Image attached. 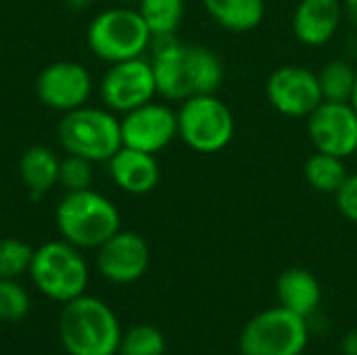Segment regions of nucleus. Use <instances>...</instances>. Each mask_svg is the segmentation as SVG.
<instances>
[{"mask_svg":"<svg viewBox=\"0 0 357 355\" xmlns=\"http://www.w3.org/2000/svg\"><path fill=\"white\" fill-rule=\"evenodd\" d=\"M59 165L61 159L56 153L44 144H33L23 151L19 159V178L33 201L46 197L59 184Z\"/></svg>","mask_w":357,"mask_h":355,"instance_id":"17","label":"nucleus"},{"mask_svg":"<svg viewBox=\"0 0 357 355\" xmlns=\"http://www.w3.org/2000/svg\"><path fill=\"white\" fill-rule=\"evenodd\" d=\"M209 19L226 31L249 33L264 23V0H203Z\"/></svg>","mask_w":357,"mask_h":355,"instance_id":"19","label":"nucleus"},{"mask_svg":"<svg viewBox=\"0 0 357 355\" xmlns=\"http://www.w3.org/2000/svg\"><path fill=\"white\" fill-rule=\"evenodd\" d=\"M270 107L289 119H307L324 100L318 73L303 65H280L266 80Z\"/></svg>","mask_w":357,"mask_h":355,"instance_id":"10","label":"nucleus"},{"mask_svg":"<svg viewBox=\"0 0 357 355\" xmlns=\"http://www.w3.org/2000/svg\"><path fill=\"white\" fill-rule=\"evenodd\" d=\"M33 88L44 107L69 113L88 105L94 82L86 65L77 61H54L38 73Z\"/></svg>","mask_w":357,"mask_h":355,"instance_id":"11","label":"nucleus"},{"mask_svg":"<svg viewBox=\"0 0 357 355\" xmlns=\"http://www.w3.org/2000/svg\"><path fill=\"white\" fill-rule=\"evenodd\" d=\"M29 295L15 278H0V320L17 322L29 312Z\"/></svg>","mask_w":357,"mask_h":355,"instance_id":"26","label":"nucleus"},{"mask_svg":"<svg viewBox=\"0 0 357 355\" xmlns=\"http://www.w3.org/2000/svg\"><path fill=\"white\" fill-rule=\"evenodd\" d=\"M186 4L184 0H140L138 13L149 25L153 40L172 38L182 25Z\"/></svg>","mask_w":357,"mask_h":355,"instance_id":"21","label":"nucleus"},{"mask_svg":"<svg viewBox=\"0 0 357 355\" xmlns=\"http://www.w3.org/2000/svg\"><path fill=\"white\" fill-rule=\"evenodd\" d=\"M343 21V0H299L291 27L303 46L320 48L339 33Z\"/></svg>","mask_w":357,"mask_h":355,"instance_id":"15","label":"nucleus"},{"mask_svg":"<svg viewBox=\"0 0 357 355\" xmlns=\"http://www.w3.org/2000/svg\"><path fill=\"white\" fill-rule=\"evenodd\" d=\"M54 222L61 239L77 249H98L121 230L119 209L94 188L65 192L54 209Z\"/></svg>","mask_w":357,"mask_h":355,"instance_id":"3","label":"nucleus"},{"mask_svg":"<svg viewBox=\"0 0 357 355\" xmlns=\"http://www.w3.org/2000/svg\"><path fill=\"white\" fill-rule=\"evenodd\" d=\"M307 339L305 318L278 305L264 310L247 322L238 347L243 355H301Z\"/></svg>","mask_w":357,"mask_h":355,"instance_id":"8","label":"nucleus"},{"mask_svg":"<svg viewBox=\"0 0 357 355\" xmlns=\"http://www.w3.org/2000/svg\"><path fill=\"white\" fill-rule=\"evenodd\" d=\"M178 138L195 153L213 155L234 138V115L218 94H197L180 103Z\"/></svg>","mask_w":357,"mask_h":355,"instance_id":"7","label":"nucleus"},{"mask_svg":"<svg viewBox=\"0 0 357 355\" xmlns=\"http://www.w3.org/2000/svg\"><path fill=\"white\" fill-rule=\"evenodd\" d=\"M318 82L322 90L324 100L333 103H351L354 90H356L357 69L345 59H333L320 67Z\"/></svg>","mask_w":357,"mask_h":355,"instance_id":"22","label":"nucleus"},{"mask_svg":"<svg viewBox=\"0 0 357 355\" xmlns=\"http://www.w3.org/2000/svg\"><path fill=\"white\" fill-rule=\"evenodd\" d=\"M119 355H163L165 354V337L153 324H136L128 333L121 335Z\"/></svg>","mask_w":357,"mask_h":355,"instance_id":"23","label":"nucleus"},{"mask_svg":"<svg viewBox=\"0 0 357 355\" xmlns=\"http://www.w3.org/2000/svg\"><path fill=\"white\" fill-rule=\"evenodd\" d=\"M33 249L21 239H0V278H19L29 272Z\"/></svg>","mask_w":357,"mask_h":355,"instance_id":"24","label":"nucleus"},{"mask_svg":"<svg viewBox=\"0 0 357 355\" xmlns=\"http://www.w3.org/2000/svg\"><path fill=\"white\" fill-rule=\"evenodd\" d=\"M123 146L157 155L178 138V115L165 105L151 100L121 115Z\"/></svg>","mask_w":357,"mask_h":355,"instance_id":"12","label":"nucleus"},{"mask_svg":"<svg viewBox=\"0 0 357 355\" xmlns=\"http://www.w3.org/2000/svg\"><path fill=\"white\" fill-rule=\"evenodd\" d=\"M151 264L149 243L132 230H117L96 249V268L109 282L130 285L144 276Z\"/></svg>","mask_w":357,"mask_h":355,"instance_id":"14","label":"nucleus"},{"mask_svg":"<svg viewBox=\"0 0 357 355\" xmlns=\"http://www.w3.org/2000/svg\"><path fill=\"white\" fill-rule=\"evenodd\" d=\"M157 94L172 103H182L197 94H218L226 67L220 54L201 44H184L172 38L153 40L151 56Z\"/></svg>","mask_w":357,"mask_h":355,"instance_id":"1","label":"nucleus"},{"mask_svg":"<svg viewBox=\"0 0 357 355\" xmlns=\"http://www.w3.org/2000/svg\"><path fill=\"white\" fill-rule=\"evenodd\" d=\"M303 174H305L307 184L316 192H322V195H335L349 176L345 159L328 155V153H320V151L307 157L303 165Z\"/></svg>","mask_w":357,"mask_h":355,"instance_id":"20","label":"nucleus"},{"mask_svg":"<svg viewBox=\"0 0 357 355\" xmlns=\"http://www.w3.org/2000/svg\"><path fill=\"white\" fill-rule=\"evenodd\" d=\"M356 155H357V151H356Z\"/></svg>","mask_w":357,"mask_h":355,"instance_id":"32","label":"nucleus"},{"mask_svg":"<svg viewBox=\"0 0 357 355\" xmlns=\"http://www.w3.org/2000/svg\"><path fill=\"white\" fill-rule=\"evenodd\" d=\"M29 276L36 289L52 301L67 303L86 293L88 264L82 249L67 241H50L33 249Z\"/></svg>","mask_w":357,"mask_h":355,"instance_id":"6","label":"nucleus"},{"mask_svg":"<svg viewBox=\"0 0 357 355\" xmlns=\"http://www.w3.org/2000/svg\"><path fill=\"white\" fill-rule=\"evenodd\" d=\"M107 167L115 186L136 197L153 192L161 180V167H159L157 155L142 153L130 146H121L107 161Z\"/></svg>","mask_w":357,"mask_h":355,"instance_id":"16","label":"nucleus"},{"mask_svg":"<svg viewBox=\"0 0 357 355\" xmlns=\"http://www.w3.org/2000/svg\"><path fill=\"white\" fill-rule=\"evenodd\" d=\"M59 318V339L69 355H115L121 328L113 310L86 293L63 303Z\"/></svg>","mask_w":357,"mask_h":355,"instance_id":"2","label":"nucleus"},{"mask_svg":"<svg viewBox=\"0 0 357 355\" xmlns=\"http://www.w3.org/2000/svg\"><path fill=\"white\" fill-rule=\"evenodd\" d=\"M341 349H343V355H357V328L345 335Z\"/></svg>","mask_w":357,"mask_h":355,"instance_id":"28","label":"nucleus"},{"mask_svg":"<svg viewBox=\"0 0 357 355\" xmlns=\"http://www.w3.org/2000/svg\"><path fill=\"white\" fill-rule=\"evenodd\" d=\"M307 136L316 151L341 159L357 151V111L351 103L322 100L307 117Z\"/></svg>","mask_w":357,"mask_h":355,"instance_id":"13","label":"nucleus"},{"mask_svg":"<svg viewBox=\"0 0 357 355\" xmlns=\"http://www.w3.org/2000/svg\"><path fill=\"white\" fill-rule=\"evenodd\" d=\"M276 293H278L280 308L305 320L318 310L322 301V289L318 278L303 268H291L282 272L276 282Z\"/></svg>","mask_w":357,"mask_h":355,"instance_id":"18","label":"nucleus"},{"mask_svg":"<svg viewBox=\"0 0 357 355\" xmlns=\"http://www.w3.org/2000/svg\"><path fill=\"white\" fill-rule=\"evenodd\" d=\"M335 199H337V207L341 216L357 224V174L347 176L341 188L335 192Z\"/></svg>","mask_w":357,"mask_h":355,"instance_id":"27","label":"nucleus"},{"mask_svg":"<svg viewBox=\"0 0 357 355\" xmlns=\"http://www.w3.org/2000/svg\"><path fill=\"white\" fill-rule=\"evenodd\" d=\"M351 105H354V109L357 111V80H356V90H354V96H351Z\"/></svg>","mask_w":357,"mask_h":355,"instance_id":"31","label":"nucleus"},{"mask_svg":"<svg viewBox=\"0 0 357 355\" xmlns=\"http://www.w3.org/2000/svg\"><path fill=\"white\" fill-rule=\"evenodd\" d=\"M343 10H345V21L357 27V0H343Z\"/></svg>","mask_w":357,"mask_h":355,"instance_id":"29","label":"nucleus"},{"mask_svg":"<svg viewBox=\"0 0 357 355\" xmlns=\"http://www.w3.org/2000/svg\"><path fill=\"white\" fill-rule=\"evenodd\" d=\"M94 0H65V4L73 10H82V8H88Z\"/></svg>","mask_w":357,"mask_h":355,"instance_id":"30","label":"nucleus"},{"mask_svg":"<svg viewBox=\"0 0 357 355\" xmlns=\"http://www.w3.org/2000/svg\"><path fill=\"white\" fill-rule=\"evenodd\" d=\"M102 105L113 113H128L157 96V82L151 59L136 56L111 63L98 84Z\"/></svg>","mask_w":357,"mask_h":355,"instance_id":"9","label":"nucleus"},{"mask_svg":"<svg viewBox=\"0 0 357 355\" xmlns=\"http://www.w3.org/2000/svg\"><path fill=\"white\" fill-rule=\"evenodd\" d=\"M86 44L94 56L111 65L144 56L153 46V33L138 8L111 6L92 17L86 29Z\"/></svg>","mask_w":357,"mask_h":355,"instance_id":"4","label":"nucleus"},{"mask_svg":"<svg viewBox=\"0 0 357 355\" xmlns=\"http://www.w3.org/2000/svg\"><path fill=\"white\" fill-rule=\"evenodd\" d=\"M94 182V163L77 157V155H65L59 165V186L65 188V192L92 188Z\"/></svg>","mask_w":357,"mask_h":355,"instance_id":"25","label":"nucleus"},{"mask_svg":"<svg viewBox=\"0 0 357 355\" xmlns=\"http://www.w3.org/2000/svg\"><path fill=\"white\" fill-rule=\"evenodd\" d=\"M56 136L65 153L92 163H107L123 146L119 117L107 107L84 105L63 113Z\"/></svg>","mask_w":357,"mask_h":355,"instance_id":"5","label":"nucleus"}]
</instances>
